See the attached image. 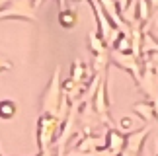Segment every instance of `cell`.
<instances>
[{"mask_svg":"<svg viewBox=\"0 0 158 156\" xmlns=\"http://www.w3.org/2000/svg\"><path fill=\"white\" fill-rule=\"evenodd\" d=\"M12 109H14V105H12L10 101H4V104H2V115H4V117H10L12 113H14Z\"/></svg>","mask_w":158,"mask_h":156,"instance_id":"obj_1","label":"cell"}]
</instances>
